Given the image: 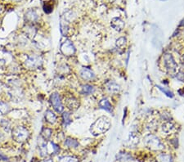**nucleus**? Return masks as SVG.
<instances>
[{"label":"nucleus","instance_id":"obj_10","mask_svg":"<svg viewBox=\"0 0 184 162\" xmlns=\"http://www.w3.org/2000/svg\"><path fill=\"white\" fill-rule=\"evenodd\" d=\"M110 25L112 28L117 31H120L124 27V22L120 19V18H113L110 23Z\"/></svg>","mask_w":184,"mask_h":162},{"label":"nucleus","instance_id":"obj_6","mask_svg":"<svg viewBox=\"0 0 184 162\" xmlns=\"http://www.w3.org/2000/svg\"><path fill=\"white\" fill-rule=\"evenodd\" d=\"M50 101H51V103L53 106V108L55 109L56 112H62L63 110H64V106H63L62 102L61 101L60 95L57 92H54V93L51 95Z\"/></svg>","mask_w":184,"mask_h":162},{"label":"nucleus","instance_id":"obj_4","mask_svg":"<svg viewBox=\"0 0 184 162\" xmlns=\"http://www.w3.org/2000/svg\"><path fill=\"white\" fill-rule=\"evenodd\" d=\"M42 63H43V60L41 58V56L36 55V54H32V55L28 56L24 64L26 68L33 70V69H37L39 66H41Z\"/></svg>","mask_w":184,"mask_h":162},{"label":"nucleus","instance_id":"obj_32","mask_svg":"<svg viewBox=\"0 0 184 162\" xmlns=\"http://www.w3.org/2000/svg\"><path fill=\"white\" fill-rule=\"evenodd\" d=\"M11 1H16V2H17V1H20V0H11Z\"/></svg>","mask_w":184,"mask_h":162},{"label":"nucleus","instance_id":"obj_3","mask_svg":"<svg viewBox=\"0 0 184 162\" xmlns=\"http://www.w3.org/2000/svg\"><path fill=\"white\" fill-rule=\"evenodd\" d=\"M29 131L22 126H18L13 128L12 130V138L15 141L19 142H23L26 141L29 137Z\"/></svg>","mask_w":184,"mask_h":162},{"label":"nucleus","instance_id":"obj_5","mask_svg":"<svg viewBox=\"0 0 184 162\" xmlns=\"http://www.w3.org/2000/svg\"><path fill=\"white\" fill-rule=\"evenodd\" d=\"M163 61H164V65L168 73L171 74V73L175 72L177 65L170 53H164L163 56Z\"/></svg>","mask_w":184,"mask_h":162},{"label":"nucleus","instance_id":"obj_11","mask_svg":"<svg viewBox=\"0 0 184 162\" xmlns=\"http://www.w3.org/2000/svg\"><path fill=\"white\" fill-rule=\"evenodd\" d=\"M105 88L111 93H117L119 91V86L114 81H109L105 83Z\"/></svg>","mask_w":184,"mask_h":162},{"label":"nucleus","instance_id":"obj_9","mask_svg":"<svg viewBox=\"0 0 184 162\" xmlns=\"http://www.w3.org/2000/svg\"><path fill=\"white\" fill-rule=\"evenodd\" d=\"M79 74H80V76L82 77L84 80H92V79H94L95 77H96L95 76L94 72L87 67L82 68L80 72H79Z\"/></svg>","mask_w":184,"mask_h":162},{"label":"nucleus","instance_id":"obj_12","mask_svg":"<svg viewBox=\"0 0 184 162\" xmlns=\"http://www.w3.org/2000/svg\"><path fill=\"white\" fill-rule=\"evenodd\" d=\"M45 119L47 123H49L51 124H53L56 123V115L52 112V110H47L45 112Z\"/></svg>","mask_w":184,"mask_h":162},{"label":"nucleus","instance_id":"obj_2","mask_svg":"<svg viewBox=\"0 0 184 162\" xmlns=\"http://www.w3.org/2000/svg\"><path fill=\"white\" fill-rule=\"evenodd\" d=\"M145 146L152 151H160L164 148V145L158 137L154 134L146 135L143 140Z\"/></svg>","mask_w":184,"mask_h":162},{"label":"nucleus","instance_id":"obj_7","mask_svg":"<svg viewBox=\"0 0 184 162\" xmlns=\"http://www.w3.org/2000/svg\"><path fill=\"white\" fill-rule=\"evenodd\" d=\"M61 52L65 56H72L75 52V47L71 41L65 40L62 44L61 45Z\"/></svg>","mask_w":184,"mask_h":162},{"label":"nucleus","instance_id":"obj_25","mask_svg":"<svg viewBox=\"0 0 184 162\" xmlns=\"http://www.w3.org/2000/svg\"><path fill=\"white\" fill-rule=\"evenodd\" d=\"M126 44V38L121 37V38H118L116 40V46L119 48H123Z\"/></svg>","mask_w":184,"mask_h":162},{"label":"nucleus","instance_id":"obj_26","mask_svg":"<svg viewBox=\"0 0 184 162\" xmlns=\"http://www.w3.org/2000/svg\"><path fill=\"white\" fill-rule=\"evenodd\" d=\"M157 87L159 88V89L161 90L162 92H164V94L166 95V96H168V97H173V92H171L169 89H168V88H164V87H161V86H157Z\"/></svg>","mask_w":184,"mask_h":162},{"label":"nucleus","instance_id":"obj_1","mask_svg":"<svg viewBox=\"0 0 184 162\" xmlns=\"http://www.w3.org/2000/svg\"><path fill=\"white\" fill-rule=\"evenodd\" d=\"M110 121L105 116L100 117L91 125L90 131L92 134L99 135L105 133L110 128Z\"/></svg>","mask_w":184,"mask_h":162},{"label":"nucleus","instance_id":"obj_19","mask_svg":"<svg viewBox=\"0 0 184 162\" xmlns=\"http://www.w3.org/2000/svg\"><path fill=\"white\" fill-rule=\"evenodd\" d=\"M51 135H52V129H51V128H46V127H43V128H42V130H41V136L43 137V139H49Z\"/></svg>","mask_w":184,"mask_h":162},{"label":"nucleus","instance_id":"obj_30","mask_svg":"<svg viewBox=\"0 0 184 162\" xmlns=\"http://www.w3.org/2000/svg\"><path fill=\"white\" fill-rule=\"evenodd\" d=\"M41 162H53V160H52V159H45V160H42V161Z\"/></svg>","mask_w":184,"mask_h":162},{"label":"nucleus","instance_id":"obj_22","mask_svg":"<svg viewBox=\"0 0 184 162\" xmlns=\"http://www.w3.org/2000/svg\"><path fill=\"white\" fill-rule=\"evenodd\" d=\"M58 162H78V159L74 156L66 155V156H61L58 158Z\"/></svg>","mask_w":184,"mask_h":162},{"label":"nucleus","instance_id":"obj_8","mask_svg":"<svg viewBox=\"0 0 184 162\" xmlns=\"http://www.w3.org/2000/svg\"><path fill=\"white\" fill-rule=\"evenodd\" d=\"M25 19L29 23L36 22L39 19V14L34 9H30L29 11H27L26 13L25 14Z\"/></svg>","mask_w":184,"mask_h":162},{"label":"nucleus","instance_id":"obj_18","mask_svg":"<svg viewBox=\"0 0 184 162\" xmlns=\"http://www.w3.org/2000/svg\"><path fill=\"white\" fill-rule=\"evenodd\" d=\"M11 108L8 104L4 102V101H0V113H2V115H6L10 111Z\"/></svg>","mask_w":184,"mask_h":162},{"label":"nucleus","instance_id":"obj_27","mask_svg":"<svg viewBox=\"0 0 184 162\" xmlns=\"http://www.w3.org/2000/svg\"><path fill=\"white\" fill-rule=\"evenodd\" d=\"M67 30H68V25L65 24V22L64 23V21H61V32L63 35L65 36V34H67Z\"/></svg>","mask_w":184,"mask_h":162},{"label":"nucleus","instance_id":"obj_23","mask_svg":"<svg viewBox=\"0 0 184 162\" xmlns=\"http://www.w3.org/2000/svg\"><path fill=\"white\" fill-rule=\"evenodd\" d=\"M82 92L83 93L86 95L91 94L92 92H94V88L91 85H88V84H85V85L82 86Z\"/></svg>","mask_w":184,"mask_h":162},{"label":"nucleus","instance_id":"obj_13","mask_svg":"<svg viewBox=\"0 0 184 162\" xmlns=\"http://www.w3.org/2000/svg\"><path fill=\"white\" fill-rule=\"evenodd\" d=\"M99 106L100 107L104 109L105 110L108 111V112H111L112 111V106L110 103V101H108L107 99H102L99 102Z\"/></svg>","mask_w":184,"mask_h":162},{"label":"nucleus","instance_id":"obj_33","mask_svg":"<svg viewBox=\"0 0 184 162\" xmlns=\"http://www.w3.org/2000/svg\"><path fill=\"white\" fill-rule=\"evenodd\" d=\"M2 158H3V157H2V155H0V160H1V159H2Z\"/></svg>","mask_w":184,"mask_h":162},{"label":"nucleus","instance_id":"obj_16","mask_svg":"<svg viewBox=\"0 0 184 162\" xmlns=\"http://www.w3.org/2000/svg\"><path fill=\"white\" fill-rule=\"evenodd\" d=\"M158 160L159 162H173L172 156L166 153H161L158 155Z\"/></svg>","mask_w":184,"mask_h":162},{"label":"nucleus","instance_id":"obj_20","mask_svg":"<svg viewBox=\"0 0 184 162\" xmlns=\"http://www.w3.org/2000/svg\"><path fill=\"white\" fill-rule=\"evenodd\" d=\"M65 145L69 146V147H74V148H75L77 146H79V142H77L75 139H74V138L67 137L65 141Z\"/></svg>","mask_w":184,"mask_h":162},{"label":"nucleus","instance_id":"obj_24","mask_svg":"<svg viewBox=\"0 0 184 162\" xmlns=\"http://www.w3.org/2000/svg\"><path fill=\"white\" fill-rule=\"evenodd\" d=\"M25 34H26L27 35L31 36V37L32 36L34 37V34H36L35 28L31 25H27V26L25 28Z\"/></svg>","mask_w":184,"mask_h":162},{"label":"nucleus","instance_id":"obj_21","mask_svg":"<svg viewBox=\"0 0 184 162\" xmlns=\"http://www.w3.org/2000/svg\"><path fill=\"white\" fill-rule=\"evenodd\" d=\"M62 119H63V125L67 126L70 124L72 122L71 117H70V112H64L62 115Z\"/></svg>","mask_w":184,"mask_h":162},{"label":"nucleus","instance_id":"obj_29","mask_svg":"<svg viewBox=\"0 0 184 162\" xmlns=\"http://www.w3.org/2000/svg\"><path fill=\"white\" fill-rule=\"evenodd\" d=\"M176 78L180 81H184V72H179V73L177 74Z\"/></svg>","mask_w":184,"mask_h":162},{"label":"nucleus","instance_id":"obj_14","mask_svg":"<svg viewBox=\"0 0 184 162\" xmlns=\"http://www.w3.org/2000/svg\"><path fill=\"white\" fill-rule=\"evenodd\" d=\"M162 129H163L164 133H169L174 129V125H173V123H171L170 121L168 120V121L162 124Z\"/></svg>","mask_w":184,"mask_h":162},{"label":"nucleus","instance_id":"obj_31","mask_svg":"<svg viewBox=\"0 0 184 162\" xmlns=\"http://www.w3.org/2000/svg\"><path fill=\"white\" fill-rule=\"evenodd\" d=\"M3 138V135L2 134V133H0V140Z\"/></svg>","mask_w":184,"mask_h":162},{"label":"nucleus","instance_id":"obj_17","mask_svg":"<svg viewBox=\"0 0 184 162\" xmlns=\"http://www.w3.org/2000/svg\"><path fill=\"white\" fill-rule=\"evenodd\" d=\"M67 106L70 110H75L79 106V102L75 98H69L67 99Z\"/></svg>","mask_w":184,"mask_h":162},{"label":"nucleus","instance_id":"obj_15","mask_svg":"<svg viewBox=\"0 0 184 162\" xmlns=\"http://www.w3.org/2000/svg\"><path fill=\"white\" fill-rule=\"evenodd\" d=\"M39 152H40V155L42 156H46L47 155V142L45 141H41L40 143H39Z\"/></svg>","mask_w":184,"mask_h":162},{"label":"nucleus","instance_id":"obj_28","mask_svg":"<svg viewBox=\"0 0 184 162\" xmlns=\"http://www.w3.org/2000/svg\"><path fill=\"white\" fill-rule=\"evenodd\" d=\"M43 10H44V11L46 13H51L52 11V5L48 4V3H45V4L43 5Z\"/></svg>","mask_w":184,"mask_h":162}]
</instances>
